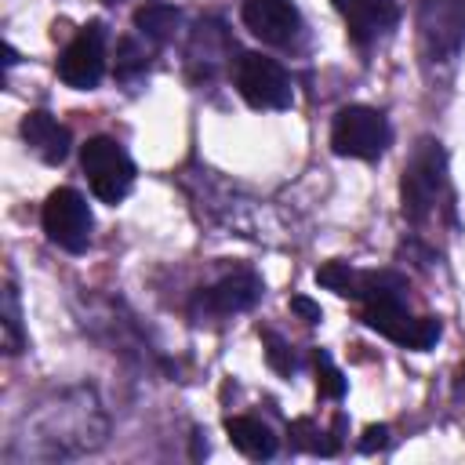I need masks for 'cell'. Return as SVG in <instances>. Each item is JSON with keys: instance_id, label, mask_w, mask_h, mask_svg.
I'll return each instance as SVG.
<instances>
[{"instance_id": "5", "label": "cell", "mask_w": 465, "mask_h": 465, "mask_svg": "<svg viewBox=\"0 0 465 465\" xmlns=\"http://www.w3.org/2000/svg\"><path fill=\"white\" fill-rule=\"evenodd\" d=\"M236 91L251 109H287L294 102V87L287 69L276 58H265L258 51H243L232 69Z\"/></svg>"}, {"instance_id": "16", "label": "cell", "mask_w": 465, "mask_h": 465, "mask_svg": "<svg viewBox=\"0 0 465 465\" xmlns=\"http://www.w3.org/2000/svg\"><path fill=\"white\" fill-rule=\"evenodd\" d=\"M149 69V51H145V44H138L134 36H124L120 44H116V76L120 80H134V76H142Z\"/></svg>"}, {"instance_id": "17", "label": "cell", "mask_w": 465, "mask_h": 465, "mask_svg": "<svg viewBox=\"0 0 465 465\" xmlns=\"http://www.w3.org/2000/svg\"><path fill=\"white\" fill-rule=\"evenodd\" d=\"M316 389H320V396H327V400H341L345 396V378H341V371L331 363V356L327 352H320L316 349Z\"/></svg>"}, {"instance_id": "4", "label": "cell", "mask_w": 465, "mask_h": 465, "mask_svg": "<svg viewBox=\"0 0 465 465\" xmlns=\"http://www.w3.org/2000/svg\"><path fill=\"white\" fill-rule=\"evenodd\" d=\"M392 142L389 120L371 105H341L331 124V149L352 160H378Z\"/></svg>"}, {"instance_id": "12", "label": "cell", "mask_w": 465, "mask_h": 465, "mask_svg": "<svg viewBox=\"0 0 465 465\" xmlns=\"http://www.w3.org/2000/svg\"><path fill=\"white\" fill-rule=\"evenodd\" d=\"M22 138H25V145H29L44 163H62V160L69 156V145H73L69 127L58 124V120H54L51 113H44V109L25 113V120H22Z\"/></svg>"}, {"instance_id": "20", "label": "cell", "mask_w": 465, "mask_h": 465, "mask_svg": "<svg viewBox=\"0 0 465 465\" xmlns=\"http://www.w3.org/2000/svg\"><path fill=\"white\" fill-rule=\"evenodd\" d=\"M363 436H367V440L360 443V450H374V447H385V436H389V429H385V425H371Z\"/></svg>"}, {"instance_id": "15", "label": "cell", "mask_w": 465, "mask_h": 465, "mask_svg": "<svg viewBox=\"0 0 465 465\" xmlns=\"http://www.w3.org/2000/svg\"><path fill=\"white\" fill-rule=\"evenodd\" d=\"M25 349V334H22V312H18V287L7 280L4 283V352L18 356Z\"/></svg>"}, {"instance_id": "11", "label": "cell", "mask_w": 465, "mask_h": 465, "mask_svg": "<svg viewBox=\"0 0 465 465\" xmlns=\"http://www.w3.org/2000/svg\"><path fill=\"white\" fill-rule=\"evenodd\" d=\"M334 11L345 18L349 36L356 44H374L378 36L392 33L400 22V4L396 0H331Z\"/></svg>"}, {"instance_id": "14", "label": "cell", "mask_w": 465, "mask_h": 465, "mask_svg": "<svg viewBox=\"0 0 465 465\" xmlns=\"http://www.w3.org/2000/svg\"><path fill=\"white\" fill-rule=\"evenodd\" d=\"M178 22H182V15H178V7H171V4H145V7L134 11V29H138V36H145V40L156 44V47L174 36Z\"/></svg>"}, {"instance_id": "8", "label": "cell", "mask_w": 465, "mask_h": 465, "mask_svg": "<svg viewBox=\"0 0 465 465\" xmlns=\"http://www.w3.org/2000/svg\"><path fill=\"white\" fill-rule=\"evenodd\" d=\"M58 76L62 84L76 91L98 87V80L105 76V25L102 22H87L76 29V36L65 44L58 58Z\"/></svg>"}, {"instance_id": "13", "label": "cell", "mask_w": 465, "mask_h": 465, "mask_svg": "<svg viewBox=\"0 0 465 465\" xmlns=\"http://www.w3.org/2000/svg\"><path fill=\"white\" fill-rule=\"evenodd\" d=\"M225 432H229V443H232L240 454L254 458V461H269V458L276 454V436H272V429H269L265 421H258V418H247V414L225 418Z\"/></svg>"}, {"instance_id": "18", "label": "cell", "mask_w": 465, "mask_h": 465, "mask_svg": "<svg viewBox=\"0 0 465 465\" xmlns=\"http://www.w3.org/2000/svg\"><path fill=\"white\" fill-rule=\"evenodd\" d=\"M262 338H265V345H269V349H265L269 363H272V367H276L280 374H294V371H298V360L291 356V349H287V345H283V341H280V338H276L272 331H265Z\"/></svg>"}, {"instance_id": "2", "label": "cell", "mask_w": 465, "mask_h": 465, "mask_svg": "<svg viewBox=\"0 0 465 465\" xmlns=\"http://www.w3.org/2000/svg\"><path fill=\"white\" fill-rule=\"evenodd\" d=\"M360 305H363L360 320H363L371 331L385 334L389 341H396V345H403V349L425 352V349H432L436 338H440V320H436V316H414V312L403 305V291H385V294H374V298H367V302H360Z\"/></svg>"}, {"instance_id": "10", "label": "cell", "mask_w": 465, "mask_h": 465, "mask_svg": "<svg viewBox=\"0 0 465 465\" xmlns=\"http://www.w3.org/2000/svg\"><path fill=\"white\" fill-rule=\"evenodd\" d=\"M262 298V280L251 269H236L193 298V316H232Z\"/></svg>"}, {"instance_id": "3", "label": "cell", "mask_w": 465, "mask_h": 465, "mask_svg": "<svg viewBox=\"0 0 465 465\" xmlns=\"http://www.w3.org/2000/svg\"><path fill=\"white\" fill-rule=\"evenodd\" d=\"M80 167L87 174L91 193L102 203H120L134 185V160L109 134H94L80 145Z\"/></svg>"}, {"instance_id": "9", "label": "cell", "mask_w": 465, "mask_h": 465, "mask_svg": "<svg viewBox=\"0 0 465 465\" xmlns=\"http://www.w3.org/2000/svg\"><path fill=\"white\" fill-rule=\"evenodd\" d=\"M240 15H243V25L262 44H272V47H291L305 29L302 11L291 0H243Z\"/></svg>"}, {"instance_id": "6", "label": "cell", "mask_w": 465, "mask_h": 465, "mask_svg": "<svg viewBox=\"0 0 465 465\" xmlns=\"http://www.w3.org/2000/svg\"><path fill=\"white\" fill-rule=\"evenodd\" d=\"M40 222H44L47 240H51V243H58L62 251H69V254L87 251V243H91V229H94V218H91L87 200H84L76 189H69V185L54 189V193L47 196V203H44Z\"/></svg>"}, {"instance_id": "7", "label": "cell", "mask_w": 465, "mask_h": 465, "mask_svg": "<svg viewBox=\"0 0 465 465\" xmlns=\"http://www.w3.org/2000/svg\"><path fill=\"white\" fill-rule=\"evenodd\" d=\"M418 33L436 62H450L465 44V0H421Z\"/></svg>"}, {"instance_id": "1", "label": "cell", "mask_w": 465, "mask_h": 465, "mask_svg": "<svg viewBox=\"0 0 465 465\" xmlns=\"http://www.w3.org/2000/svg\"><path fill=\"white\" fill-rule=\"evenodd\" d=\"M400 193H403V214L421 225L425 218L436 214L440 200L447 196V153L436 138H421L403 167V182H400Z\"/></svg>"}, {"instance_id": "19", "label": "cell", "mask_w": 465, "mask_h": 465, "mask_svg": "<svg viewBox=\"0 0 465 465\" xmlns=\"http://www.w3.org/2000/svg\"><path fill=\"white\" fill-rule=\"evenodd\" d=\"M291 309H294L305 323H320V316H323V312H320V305H316V302H309V298H291Z\"/></svg>"}, {"instance_id": "21", "label": "cell", "mask_w": 465, "mask_h": 465, "mask_svg": "<svg viewBox=\"0 0 465 465\" xmlns=\"http://www.w3.org/2000/svg\"><path fill=\"white\" fill-rule=\"evenodd\" d=\"M105 4H124V0H105Z\"/></svg>"}]
</instances>
